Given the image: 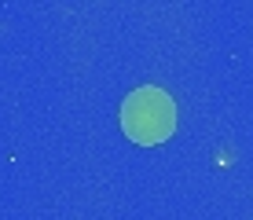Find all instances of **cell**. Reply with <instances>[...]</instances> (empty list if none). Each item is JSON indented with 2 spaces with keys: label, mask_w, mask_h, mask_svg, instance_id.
Masks as SVG:
<instances>
[{
  "label": "cell",
  "mask_w": 253,
  "mask_h": 220,
  "mask_svg": "<svg viewBox=\"0 0 253 220\" xmlns=\"http://www.w3.org/2000/svg\"><path fill=\"white\" fill-rule=\"evenodd\" d=\"M176 129V103L162 88H136L121 103V132L139 147L165 143Z\"/></svg>",
  "instance_id": "obj_1"
}]
</instances>
